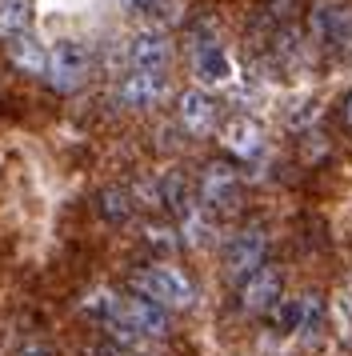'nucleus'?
Wrapping results in <instances>:
<instances>
[{"label":"nucleus","mask_w":352,"mask_h":356,"mask_svg":"<svg viewBox=\"0 0 352 356\" xmlns=\"http://www.w3.org/2000/svg\"><path fill=\"white\" fill-rule=\"evenodd\" d=\"M32 24V0H0V33L16 40V36H29Z\"/></svg>","instance_id":"14"},{"label":"nucleus","mask_w":352,"mask_h":356,"mask_svg":"<svg viewBox=\"0 0 352 356\" xmlns=\"http://www.w3.org/2000/svg\"><path fill=\"white\" fill-rule=\"evenodd\" d=\"M168 60H173V40L160 33V29H144V33L132 36V44H128V65H132V72H157V76H164L168 72Z\"/></svg>","instance_id":"8"},{"label":"nucleus","mask_w":352,"mask_h":356,"mask_svg":"<svg viewBox=\"0 0 352 356\" xmlns=\"http://www.w3.org/2000/svg\"><path fill=\"white\" fill-rule=\"evenodd\" d=\"M340 113H344V124H349V129H352V92H349V97H344V108H340Z\"/></svg>","instance_id":"18"},{"label":"nucleus","mask_w":352,"mask_h":356,"mask_svg":"<svg viewBox=\"0 0 352 356\" xmlns=\"http://www.w3.org/2000/svg\"><path fill=\"white\" fill-rule=\"evenodd\" d=\"M308 36L328 52H352V0H317L308 8Z\"/></svg>","instance_id":"2"},{"label":"nucleus","mask_w":352,"mask_h":356,"mask_svg":"<svg viewBox=\"0 0 352 356\" xmlns=\"http://www.w3.org/2000/svg\"><path fill=\"white\" fill-rule=\"evenodd\" d=\"M8 56H13V65L20 68V72H32V76L48 72V52L40 49V40H32V36L8 40Z\"/></svg>","instance_id":"12"},{"label":"nucleus","mask_w":352,"mask_h":356,"mask_svg":"<svg viewBox=\"0 0 352 356\" xmlns=\"http://www.w3.org/2000/svg\"><path fill=\"white\" fill-rule=\"evenodd\" d=\"M88 68H93V52L84 40H56L52 49H48V84L56 88V92H77L80 84L88 81Z\"/></svg>","instance_id":"3"},{"label":"nucleus","mask_w":352,"mask_h":356,"mask_svg":"<svg viewBox=\"0 0 352 356\" xmlns=\"http://www.w3.org/2000/svg\"><path fill=\"white\" fill-rule=\"evenodd\" d=\"M216 116H221L216 113V100L208 97L205 88H189L176 100V120H180V129L189 136H208L216 129Z\"/></svg>","instance_id":"9"},{"label":"nucleus","mask_w":352,"mask_h":356,"mask_svg":"<svg viewBox=\"0 0 352 356\" xmlns=\"http://www.w3.org/2000/svg\"><path fill=\"white\" fill-rule=\"evenodd\" d=\"M285 273L276 268V264H264V268H256L253 276H244L240 280V292H237V305L240 312H272V308L280 305L285 296Z\"/></svg>","instance_id":"7"},{"label":"nucleus","mask_w":352,"mask_h":356,"mask_svg":"<svg viewBox=\"0 0 352 356\" xmlns=\"http://www.w3.org/2000/svg\"><path fill=\"white\" fill-rule=\"evenodd\" d=\"M196 200H200V209L208 212V216H224V212L237 209L240 200V177L232 164H221L212 161L200 172V184H196Z\"/></svg>","instance_id":"4"},{"label":"nucleus","mask_w":352,"mask_h":356,"mask_svg":"<svg viewBox=\"0 0 352 356\" xmlns=\"http://www.w3.org/2000/svg\"><path fill=\"white\" fill-rule=\"evenodd\" d=\"M192 72L200 84H224L232 76V60L224 52L221 36L212 33V24H196L192 29Z\"/></svg>","instance_id":"5"},{"label":"nucleus","mask_w":352,"mask_h":356,"mask_svg":"<svg viewBox=\"0 0 352 356\" xmlns=\"http://www.w3.org/2000/svg\"><path fill=\"white\" fill-rule=\"evenodd\" d=\"M100 356H132V353H128V348H116V344H104V348H100Z\"/></svg>","instance_id":"17"},{"label":"nucleus","mask_w":352,"mask_h":356,"mask_svg":"<svg viewBox=\"0 0 352 356\" xmlns=\"http://www.w3.org/2000/svg\"><path fill=\"white\" fill-rule=\"evenodd\" d=\"M168 0H125L128 13H136V17H148V13H157V8H164Z\"/></svg>","instance_id":"16"},{"label":"nucleus","mask_w":352,"mask_h":356,"mask_svg":"<svg viewBox=\"0 0 352 356\" xmlns=\"http://www.w3.org/2000/svg\"><path fill=\"white\" fill-rule=\"evenodd\" d=\"M224 148L232 156H240V161H256L264 152V129L256 120H248V116H237V120L224 124Z\"/></svg>","instance_id":"11"},{"label":"nucleus","mask_w":352,"mask_h":356,"mask_svg":"<svg viewBox=\"0 0 352 356\" xmlns=\"http://www.w3.org/2000/svg\"><path fill=\"white\" fill-rule=\"evenodd\" d=\"M132 292L148 296V300L160 305V308H192V300H196L192 280L180 273V268H173V264L136 268V273H132Z\"/></svg>","instance_id":"1"},{"label":"nucleus","mask_w":352,"mask_h":356,"mask_svg":"<svg viewBox=\"0 0 352 356\" xmlns=\"http://www.w3.org/2000/svg\"><path fill=\"white\" fill-rule=\"evenodd\" d=\"M168 92V76H157V72H128L120 88H116V100L128 104V108H152L160 104V97Z\"/></svg>","instance_id":"10"},{"label":"nucleus","mask_w":352,"mask_h":356,"mask_svg":"<svg viewBox=\"0 0 352 356\" xmlns=\"http://www.w3.org/2000/svg\"><path fill=\"white\" fill-rule=\"evenodd\" d=\"M96 209H100V216H104L109 225H128V220H132V209H136V200H132L128 188L112 184V188H104V193L96 196Z\"/></svg>","instance_id":"13"},{"label":"nucleus","mask_w":352,"mask_h":356,"mask_svg":"<svg viewBox=\"0 0 352 356\" xmlns=\"http://www.w3.org/2000/svg\"><path fill=\"white\" fill-rule=\"evenodd\" d=\"M304 316H308V300H292V296H285L280 305L272 308V328H276L280 337H292L296 328H304Z\"/></svg>","instance_id":"15"},{"label":"nucleus","mask_w":352,"mask_h":356,"mask_svg":"<svg viewBox=\"0 0 352 356\" xmlns=\"http://www.w3.org/2000/svg\"><path fill=\"white\" fill-rule=\"evenodd\" d=\"M264 257H269V236H264L260 225H248V228H240L237 236L228 241V248H224V273L232 280H244V276H253L256 268L269 264Z\"/></svg>","instance_id":"6"}]
</instances>
